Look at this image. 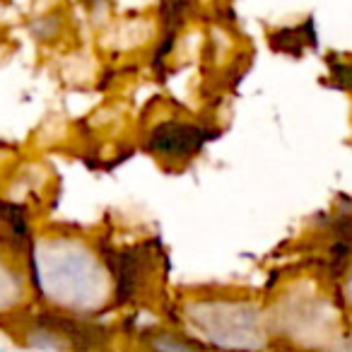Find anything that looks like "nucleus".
Wrapping results in <instances>:
<instances>
[{"label": "nucleus", "mask_w": 352, "mask_h": 352, "mask_svg": "<svg viewBox=\"0 0 352 352\" xmlns=\"http://www.w3.org/2000/svg\"><path fill=\"white\" fill-rule=\"evenodd\" d=\"M203 131L191 121H164L150 133V150L160 160L182 162L201 150Z\"/></svg>", "instance_id": "1"}, {"label": "nucleus", "mask_w": 352, "mask_h": 352, "mask_svg": "<svg viewBox=\"0 0 352 352\" xmlns=\"http://www.w3.org/2000/svg\"><path fill=\"white\" fill-rule=\"evenodd\" d=\"M0 352H3V350H0Z\"/></svg>", "instance_id": "2"}]
</instances>
